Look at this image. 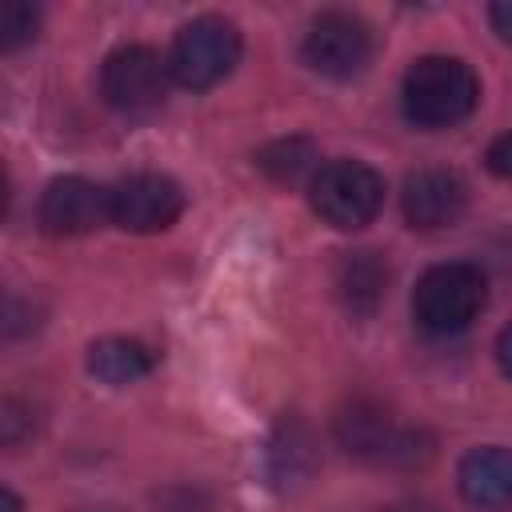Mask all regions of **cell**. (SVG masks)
Wrapping results in <instances>:
<instances>
[{
    "label": "cell",
    "instance_id": "obj_1",
    "mask_svg": "<svg viewBox=\"0 0 512 512\" xmlns=\"http://www.w3.org/2000/svg\"><path fill=\"white\" fill-rule=\"evenodd\" d=\"M404 112L420 128H448L472 116L480 80L460 56H420L404 72Z\"/></svg>",
    "mask_w": 512,
    "mask_h": 512
},
{
    "label": "cell",
    "instance_id": "obj_2",
    "mask_svg": "<svg viewBox=\"0 0 512 512\" xmlns=\"http://www.w3.org/2000/svg\"><path fill=\"white\" fill-rule=\"evenodd\" d=\"M484 300H488V284L476 264H436L416 280L412 316L424 332L452 336L480 316Z\"/></svg>",
    "mask_w": 512,
    "mask_h": 512
},
{
    "label": "cell",
    "instance_id": "obj_3",
    "mask_svg": "<svg viewBox=\"0 0 512 512\" xmlns=\"http://www.w3.org/2000/svg\"><path fill=\"white\" fill-rule=\"evenodd\" d=\"M308 200L324 224L356 232L376 220V212L384 204V180L376 168H368L360 160H328L308 180Z\"/></svg>",
    "mask_w": 512,
    "mask_h": 512
},
{
    "label": "cell",
    "instance_id": "obj_4",
    "mask_svg": "<svg viewBox=\"0 0 512 512\" xmlns=\"http://www.w3.org/2000/svg\"><path fill=\"white\" fill-rule=\"evenodd\" d=\"M240 60V32L224 16H196L188 20L168 52L172 80L184 88H212L220 84Z\"/></svg>",
    "mask_w": 512,
    "mask_h": 512
},
{
    "label": "cell",
    "instance_id": "obj_5",
    "mask_svg": "<svg viewBox=\"0 0 512 512\" xmlns=\"http://www.w3.org/2000/svg\"><path fill=\"white\" fill-rule=\"evenodd\" d=\"M372 52H376V36L356 12H324L312 20L304 36L308 68L332 80L360 76L372 64Z\"/></svg>",
    "mask_w": 512,
    "mask_h": 512
},
{
    "label": "cell",
    "instance_id": "obj_6",
    "mask_svg": "<svg viewBox=\"0 0 512 512\" xmlns=\"http://www.w3.org/2000/svg\"><path fill=\"white\" fill-rule=\"evenodd\" d=\"M168 60L148 44H124L108 52L100 68V92L120 112H148L168 96Z\"/></svg>",
    "mask_w": 512,
    "mask_h": 512
},
{
    "label": "cell",
    "instance_id": "obj_7",
    "mask_svg": "<svg viewBox=\"0 0 512 512\" xmlns=\"http://www.w3.org/2000/svg\"><path fill=\"white\" fill-rule=\"evenodd\" d=\"M112 224L124 232H164L184 212V192L172 176L160 172H132L116 188H108Z\"/></svg>",
    "mask_w": 512,
    "mask_h": 512
},
{
    "label": "cell",
    "instance_id": "obj_8",
    "mask_svg": "<svg viewBox=\"0 0 512 512\" xmlns=\"http://www.w3.org/2000/svg\"><path fill=\"white\" fill-rule=\"evenodd\" d=\"M36 220L48 236H84L112 220L108 188L84 180V176H56L36 204Z\"/></svg>",
    "mask_w": 512,
    "mask_h": 512
},
{
    "label": "cell",
    "instance_id": "obj_9",
    "mask_svg": "<svg viewBox=\"0 0 512 512\" xmlns=\"http://www.w3.org/2000/svg\"><path fill=\"white\" fill-rule=\"evenodd\" d=\"M400 208H404V220L412 228H420V232L448 228V224H456L468 212V184L456 172H448V168L412 172L404 180Z\"/></svg>",
    "mask_w": 512,
    "mask_h": 512
},
{
    "label": "cell",
    "instance_id": "obj_10",
    "mask_svg": "<svg viewBox=\"0 0 512 512\" xmlns=\"http://www.w3.org/2000/svg\"><path fill=\"white\" fill-rule=\"evenodd\" d=\"M460 492L468 504L476 508H508L512 504V448L500 444H484L472 448L460 460Z\"/></svg>",
    "mask_w": 512,
    "mask_h": 512
},
{
    "label": "cell",
    "instance_id": "obj_11",
    "mask_svg": "<svg viewBox=\"0 0 512 512\" xmlns=\"http://www.w3.org/2000/svg\"><path fill=\"white\" fill-rule=\"evenodd\" d=\"M152 364H156V360H152L148 344L128 340V336H108V340H96V344L88 348V372H92L96 380L112 384V388L144 380V376L152 372Z\"/></svg>",
    "mask_w": 512,
    "mask_h": 512
},
{
    "label": "cell",
    "instance_id": "obj_12",
    "mask_svg": "<svg viewBox=\"0 0 512 512\" xmlns=\"http://www.w3.org/2000/svg\"><path fill=\"white\" fill-rule=\"evenodd\" d=\"M336 288L352 312H372L388 292V264L380 252H348L336 272Z\"/></svg>",
    "mask_w": 512,
    "mask_h": 512
},
{
    "label": "cell",
    "instance_id": "obj_13",
    "mask_svg": "<svg viewBox=\"0 0 512 512\" xmlns=\"http://www.w3.org/2000/svg\"><path fill=\"white\" fill-rule=\"evenodd\" d=\"M268 460H272L276 484H300V480H308L312 468H316V452H312L308 428H304L300 420H284L280 432L272 436Z\"/></svg>",
    "mask_w": 512,
    "mask_h": 512
},
{
    "label": "cell",
    "instance_id": "obj_14",
    "mask_svg": "<svg viewBox=\"0 0 512 512\" xmlns=\"http://www.w3.org/2000/svg\"><path fill=\"white\" fill-rule=\"evenodd\" d=\"M256 164H260L276 184H296V180H304L308 172H312V176L320 172V164H316V144L304 140V136H288V140L268 144V148L256 156Z\"/></svg>",
    "mask_w": 512,
    "mask_h": 512
},
{
    "label": "cell",
    "instance_id": "obj_15",
    "mask_svg": "<svg viewBox=\"0 0 512 512\" xmlns=\"http://www.w3.org/2000/svg\"><path fill=\"white\" fill-rule=\"evenodd\" d=\"M36 24H40V16H36L32 4H4V12H0V48L12 52L20 44H28L36 36Z\"/></svg>",
    "mask_w": 512,
    "mask_h": 512
},
{
    "label": "cell",
    "instance_id": "obj_16",
    "mask_svg": "<svg viewBox=\"0 0 512 512\" xmlns=\"http://www.w3.org/2000/svg\"><path fill=\"white\" fill-rule=\"evenodd\" d=\"M32 432V420H28V408L20 400H4V416H0V436L8 448H16L24 436Z\"/></svg>",
    "mask_w": 512,
    "mask_h": 512
},
{
    "label": "cell",
    "instance_id": "obj_17",
    "mask_svg": "<svg viewBox=\"0 0 512 512\" xmlns=\"http://www.w3.org/2000/svg\"><path fill=\"white\" fill-rule=\"evenodd\" d=\"M488 168L500 176V180H512V132L496 136L488 144Z\"/></svg>",
    "mask_w": 512,
    "mask_h": 512
},
{
    "label": "cell",
    "instance_id": "obj_18",
    "mask_svg": "<svg viewBox=\"0 0 512 512\" xmlns=\"http://www.w3.org/2000/svg\"><path fill=\"white\" fill-rule=\"evenodd\" d=\"M488 20H492V28L500 32V40L512 44V0H496V4L488 8Z\"/></svg>",
    "mask_w": 512,
    "mask_h": 512
},
{
    "label": "cell",
    "instance_id": "obj_19",
    "mask_svg": "<svg viewBox=\"0 0 512 512\" xmlns=\"http://www.w3.org/2000/svg\"><path fill=\"white\" fill-rule=\"evenodd\" d=\"M496 360H500V368L512 376V324L500 332V340H496Z\"/></svg>",
    "mask_w": 512,
    "mask_h": 512
},
{
    "label": "cell",
    "instance_id": "obj_20",
    "mask_svg": "<svg viewBox=\"0 0 512 512\" xmlns=\"http://www.w3.org/2000/svg\"><path fill=\"white\" fill-rule=\"evenodd\" d=\"M0 512H20V500H16V492H12V488H4V492H0Z\"/></svg>",
    "mask_w": 512,
    "mask_h": 512
},
{
    "label": "cell",
    "instance_id": "obj_21",
    "mask_svg": "<svg viewBox=\"0 0 512 512\" xmlns=\"http://www.w3.org/2000/svg\"><path fill=\"white\" fill-rule=\"evenodd\" d=\"M396 512H436L432 504H404V508H396Z\"/></svg>",
    "mask_w": 512,
    "mask_h": 512
}]
</instances>
